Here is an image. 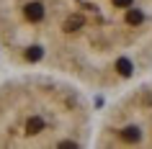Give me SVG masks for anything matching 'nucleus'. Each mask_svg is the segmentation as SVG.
Returning <instances> with one entry per match:
<instances>
[{
	"label": "nucleus",
	"instance_id": "obj_3",
	"mask_svg": "<svg viewBox=\"0 0 152 149\" xmlns=\"http://www.w3.org/2000/svg\"><path fill=\"white\" fill-rule=\"evenodd\" d=\"M93 147L152 149V72L121 87L98 116Z\"/></svg>",
	"mask_w": 152,
	"mask_h": 149
},
{
	"label": "nucleus",
	"instance_id": "obj_2",
	"mask_svg": "<svg viewBox=\"0 0 152 149\" xmlns=\"http://www.w3.org/2000/svg\"><path fill=\"white\" fill-rule=\"evenodd\" d=\"M96 110L88 90L47 70L0 80V149L90 147Z\"/></svg>",
	"mask_w": 152,
	"mask_h": 149
},
{
	"label": "nucleus",
	"instance_id": "obj_1",
	"mask_svg": "<svg viewBox=\"0 0 152 149\" xmlns=\"http://www.w3.org/2000/svg\"><path fill=\"white\" fill-rule=\"evenodd\" d=\"M0 54L119 93L152 72V0H0Z\"/></svg>",
	"mask_w": 152,
	"mask_h": 149
}]
</instances>
